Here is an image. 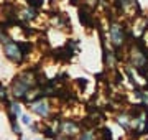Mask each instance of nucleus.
<instances>
[{
    "mask_svg": "<svg viewBox=\"0 0 148 140\" xmlns=\"http://www.w3.org/2000/svg\"><path fill=\"white\" fill-rule=\"evenodd\" d=\"M3 53H5V56L10 59V61H13L16 65H20L21 61L25 59L23 51H21V48H20V43H15V41H12V40L3 45Z\"/></svg>",
    "mask_w": 148,
    "mask_h": 140,
    "instance_id": "nucleus-3",
    "label": "nucleus"
},
{
    "mask_svg": "<svg viewBox=\"0 0 148 140\" xmlns=\"http://www.w3.org/2000/svg\"><path fill=\"white\" fill-rule=\"evenodd\" d=\"M125 32H127V28L123 27L122 23L112 22L110 27H109V38H110V45L115 53H119L123 48L125 41H127V33Z\"/></svg>",
    "mask_w": 148,
    "mask_h": 140,
    "instance_id": "nucleus-2",
    "label": "nucleus"
},
{
    "mask_svg": "<svg viewBox=\"0 0 148 140\" xmlns=\"http://www.w3.org/2000/svg\"><path fill=\"white\" fill-rule=\"evenodd\" d=\"M0 99L7 102V91H5V87L2 86V84H0Z\"/></svg>",
    "mask_w": 148,
    "mask_h": 140,
    "instance_id": "nucleus-13",
    "label": "nucleus"
},
{
    "mask_svg": "<svg viewBox=\"0 0 148 140\" xmlns=\"http://www.w3.org/2000/svg\"><path fill=\"white\" fill-rule=\"evenodd\" d=\"M77 86H79L81 89L84 91L86 87H87V79H86V78H82V79H77Z\"/></svg>",
    "mask_w": 148,
    "mask_h": 140,
    "instance_id": "nucleus-12",
    "label": "nucleus"
},
{
    "mask_svg": "<svg viewBox=\"0 0 148 140\" xmlns=\"http://www.w3.org/2000/svg\"><path fill=\"white\" fill-rule=\"evenodd\" d=\"M7 41H10V36L7 35L5 27H0V43H3V45H5Z\"/></svg>",
    "mask_w": 148,
    "mask_h": 140,
    "instance_id": "nucleus-10",
    "label": "nucleus"
},
{
    "mask_svg": "<svg viewBox=\"0 0 148 140\" xmlns=\"http://www.w3.org/2000/svg\"><path fill=\"white\" fill-rule=\"evenodd\" d=\"M117 122L123 127L125 130H130L132 129V117H130V114L128 112H122L117 115Z\"/></svg>",
    "mask_w": 148,
    "mask_h": 140,
    "instance_id": "nucleus-7",
    "label": "nucleus"
},
{
    "mask_svg": "<svg viewBox=\"0 0 148 140\" xmlns=\"http://www.w3.org/2000/svg\"><path fill=\"white\" fill-rule=\"evenodd\" d=\"M101 137H102V140H114L112 130L109 129V127H102L101 129Z\"/></svg>",
    "mask_w": 148,
    "mask_h": 140,
    "instance_id": "nucleus-9",
    "label": "nucleus"
},
{
    "mask_svg": "<svg viewBox=\"0 0 148 140\" xmlns=\"http://www.w3.org/2000/svg\"><path fill=\"white\" fill-rule=\"evenodd\" d=\"M79 127L81 125L77 122H74V120H63L61 127H59V132L64 134V139H74L79 134Z\"/></svg>",
    "mask_w": 148,
    "mask_h": 140,
    "instance_id": "nucleus-4",
    "label": "nucleus"
},
{
    "mask_svg": "<svg viewBox=\"0 0 148 140\" xmlns=\"http://www.w3.org/2000/svg\"><path fill=\"white\" fill-rule=\"evenodd\" d=\"M38 78L35 76V71H25V73H21L18 78H15V81H13V96L18 97V99H25L28 94L30 89L38 84Z\"/></svg>",
    "mask_w": 148,
    "mask_h": 140,
    "instance_id": "nucleus-1",
    "label": "nucleus"
},
{
    "mask_svg": "<svg viewBox=\"0 0 148 140\" xmlns=\"http://www.w3.org/2000/svg\"><path fill=\"white\" fill-rule=\"evenodd\" d=\"M79 20H81V23H82L86 28H92L94 27V15H92V12L89 10V7L82 5L79 8Z\"/></svg>",
    "mask_w": 148,
    "mask_h": 140,
    "instance_id": "nucleus-5",
    "label": "nucleus"
},
{
    "mask_svg": "<svg viewBox=\"0 0 148 140\" xmlns=\"http://www.w3.org/2000/svg\"><path fill=\"white\" fill-rule=\"evenodd\" d=\"M147 81H148V76H147ZM145 87H147V89H148V82H147V86H145Z\"/></svg>",
    "mask_w": 148,
    "mask_h": 140,
    "instance_id": "nucleus-15",
    "label": "nucleus"
},
{
    "mask_svg": "<svg viewBox=\"0 0 148 140\" xmlns=\"http://www.w3.org/2000/svg\"><path fill=\"white\" fill-rule=\"evenodd\" d=\"M32 110L35 114H38L40 117H48V114H49V106H48L46 101H43V97H41V99H38L36 102L32 104Z\"/></svg>",
    "mask_w": 148,
    "mask_h": 140,
    "instance_id": "nucleus-6",
    "label": "nucleus"
},
{
    "mask_svg": "<svg viewBox=\"0 0 148 140\" xmlns=\"http://www.w3.org/2000/svg\"><path fill=\"white\" fill-rule=\"evenodd\" d=\"M21 120H23V124L30 125V117H28V115H23V117H21Z\"/></svg>",
    "mask_w": 148,
    "mask_h": 140,
    "instance_id": "nucleus-14",
    "label": "nucleus"
},
{
    "mask_svg": "<svg viewBox=\"0 0 148 140\" xmlns=\"http://www.w3.org/2000/svg\"><path fill=\"white\" fill-rule=\"evenodd\" d=\"M79 140H95V134H94V130H92V129L84 130V132H82V134L79 135Z\"/></svg>",
    "mask_w": 148,
    "mask_h": 140,
    "instance_id": "nucleus-8",
    "label": "nucleus"
},
{
    "mask_svg": "<svg viewBox=\"0 0 148 140\" xmlns=\"http://www.w3.org/2000/svg\"><path fill=\"white\" fill-rule=\"evenodd\" d=\"M28 3H30V7L36 8V7H41L43 5V0H28Z\"/></svg>",
    "mask_w": 148,
    "mask_h": 140,
    "instance_id": "nucleus-11",
    "label": "nucleus"
}]
</instances>
